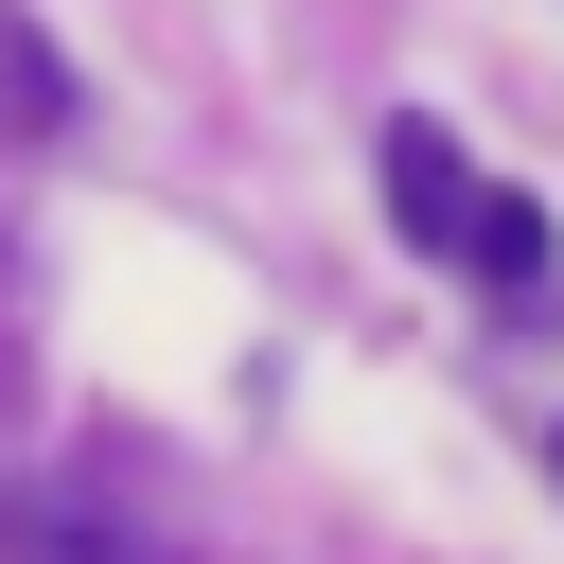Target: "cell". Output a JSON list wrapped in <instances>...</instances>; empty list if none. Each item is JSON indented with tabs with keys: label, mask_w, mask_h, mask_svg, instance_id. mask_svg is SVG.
I'll list each match as a JSON object with an SVG mask.
<instances>
[{
	"label": "cell",
	"mask_w": 564,
	"mask_h": 564,
	"mask_svg": "<svg viewBox=\"0 0 564 564\" xmlns=\"http://www.w3.org/2000/svg\"><path fill=\"white\" fill-rule=\"evenodd\" d=\"M370 176H388V229H405V247H441V264H458V229H476V194H494V176H476V159H458V123H423V106H405V123H388V141H370Z\"/></svg>",
	"instance_id": "6da1fadb"
},
{
	"label": "cell",
	"mask_w": 564,
	"mask_h": 564,
	"mask_svg": "<svg viewBox=\"0 0 564 564\" xmlns=\"http://www.w3.org/2000/svg\"><path fill=\"white\" fill-rule=\"evenodd\" d=\"M458 264H476V300H511V317H564V247H546V212H529V194H476Z\"/></svg>",
	"instance_id": "7a4b0ae2"
},
{
	"label": "cell",
	"mask_w": 564,
	"mask_h": 564,
	"mask_svg": "<svg viewBox=\"0 0 564 564\" xmlns=\"http://www.w3.org/2000/svg\"><path fill=\"white\" fill-rule=\"evenodd\" d=\"M53 123H70V70H53V35L0 0V141H53Z\"/></svg>",
	"instance_id": "3957f363"
},
{
	"label": "cell",
	"mask_w": 564,
	"mask_h": 564,
	"mask_svg": "<svg viewBox=\"0 0 564 564\" xmlns=\"http://www.w3.org/2000/svg\"><path fill=\"white\" fill-rule=\"evenodd\" d=\"M0 247H18V229H0Z\"/></svg>",
	"instance_id": "277c9868"
}]
</instances>
